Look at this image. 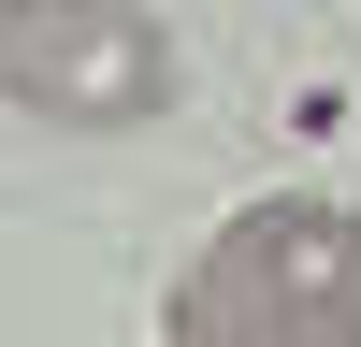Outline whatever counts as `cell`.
<instances>
[{
	"label": "cell",
	"instance_id": "6da1fadb",
	"mask_svg": "<svg viewBox=\"0 0 361 347\" xmlns=\"http://www.w3.org/2000/svg\"><path fill=\"white\" fill-rule=\"evenodd\" d=\"M173 347H361V217L318 188H275L173 275Z\"/></svg>",
	"mask_w": 361,
	"mask_h": 347
},
{
	"label": "cell",
	"instance_id": "7a4b0ae2",
	"mask_svg": "<svg viewBox=\"0 0 361 347\" xmlns=\"http://www.w3.org/2000/svg\"><path fill=\"white\" fill-rule=\"evenodd\" d=\"M173 87H188V58L145 0H29L0 29V102L58 116V130H145V116H173Z\"/></svg>",
	"mask_w": 361,
	"mask_h": 347
},
{
	"label": "cell",
	"instance_id": "3957f363",
	"mask_svg": "<svg viewBox=\"0 0 361 347\" xmlns=\"http://www.w3.org/2000/svg\"><path fill=\"white\" fill-rule=\"evenodd\" d=\"M15 15H29V0H0V29H15Z\"/></svg>",
	"mask_w": 361,
	"mask_h": 347
}]
</instances>
